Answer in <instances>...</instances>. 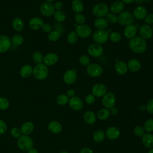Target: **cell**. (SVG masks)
I'll list each match as a JSON object with an SVG mask.
<instances>
[{"mask_svg":"<svg viewBox=\"0 0 153 153\" xmlns=\"http://www.w3.org/2000/svg\"><path fill=\"white\" fill-rule=\"evenodd\" d=\"M130 48L136 54L143 53L146 49V42L140 36H134L128 43Z\"/></svg>","mask_w":153,"mask_h":153,"instance_id":"1","label":"cell"},{"mask_svg":"<svg viewBox=\"0 0 153 153\" xmlns=\"http://www.w3.org/2000/svg\"><path fill=\"white\" fill-rule=\"evenodd\" d=\"M33 74L35 78L39 80H42L47 77L48 70L45 65L39 63L36 65L33 68Z\"/></svg>","mask_w":153,"mask_h":153,"instance_id":"2","label":"cell"},{"mask_svg":"<svg viewBox=\"0 0 153 153\" xmlns=\"http://www.w3.org/2000/svg\"><path fill=\"white\" fill-rule=\"evenodd\" d=\"M33 141L32 139L27 135L21 136L17 140L19 148L24 151H28L33 147Z\"/></svg>","mask_w":153,"mask_h":153,"instance_id":"3","label":"cell"},{"mask_svg":"<svg viewBox=\"0 0 153 153\" xmlns=\"http://www.w3.org/2000/svg\"><path fill=\"white\" fill-rule=\"evenodd\" d=\"M109 8L104 3H99L96 4L92 9V13L97 18L106 16L109 13Z\"/></svg>","mask_w":153,"mask_h":153,"instance_id":"4","label":"cell"},{"mask_svg":"<svg viewBox=\"0 0 153 153\" xmlns=\"http://www.w3.org/2000/svg\"><path fill=\"white\" fill-rule=\"evenodd\" d=\"M118 22L123 26L132 25L134 22L133 15L128 11H122L118 16Z\"/></svg>","mask_w":153,"mask_h":153,"instance_id":"5","label":"cell"},{"mask_svg":"<svg viewBox=\"0 0 153 153\" xmlns=\"http://www.w3.org/2000/svg\"><path fill=\"white\" fill-rule=\"evenodd\" d=\"M109 33L105 30H96L93 35V39L94 42L99 44H103L107 42L109 39Z\"/></svg>","mask_w":153,"mask_h":153,"instance_id":"6","label":"cell"},{"mask_svg":"<svg viewBox=\"0 0 153 153\" xmlns=\"http://www.w3.org/2000/svg\"><path fill=\"white\" fill-rule=\"evenodd\" d=\"M103 71L102 67L97 63L89 64L87 68V74L91 77L100 76Z\"/></svg>","mask_w":153,"mask_h":153,"instance_id":"7","label":"cell"},{"mask_svg":"<svg viewBox=\"0 0 153 153\" xmlns=\"http://www.w3.org/2000/svg\"><path fill=\"white\" fill-rule=\"evenodd\" d=\"M75 32L76 33L78 36L82 38H86L91 35L92 29L90 26L82 24L76 26Z\"/></svg>","mask_w":153,"mask_h":153,"instance_id":"8","label":"cell"},{"mask_svg":"<svg viewBox=\"0 0 153 153\" xmlns=\"http://www.w3.org/2000/svg\"><path fill=\"white\" fill-rule=\"evenodd\" d=\"M87 52L89 55L94 57H100L103 53V48L100 45V44L97 43L91 44L88 48Z\"/></svg>","mask_w":153,"mask_h":153,"instance_id":"9","label":"cell"},{"mask_svg":"<svg viewBox=\"0 0 153 153\" xmlns=\"http://www.w3.org/2000/svg\"><path fill=\"white\" fill-rule=\"evenodd\" d=\"M102 102L103 105L107 109L114 107L115 103V96L112 93H106L103 97Z\"/></svg>","mask_w":153,"mask_h":153,"instance_id":"10","label":"cell"},{"mask_svg":"<svg viewBox=\"0 0 153 153\" xmlns=\"http://www.w3.org/2000/svg\"><path fill=\"white\" fill-rule=\"evenodd\" d=\"M40 10L41 14L46 17L51 16L55 12L54 5L48 2H43L41 5Z\"/></svg>","mask_w":153,"mask_h":153,"instance_id":"11","label":"cell"},{"mask_svg":"<svg viewBox=\"0 0 153 153\" xmlns=\"http://www.w3.org/2000/svg\"><path fill=\"white\" fill-rule=\"evenodd\" d=\"M91 92L93 93L92 94H93L94 96L100 97L103 96L107 93V88L103 84H96L93 86Z\"/></svg>","mask_w":153,"mask_h":153,"instance_id":"12","label":"cell"},{"mask_svg":"<svg viewBox=\"0 0 153 153\" xmlns=\"http://www.w3.org/2000/svg\"><path fill=\"white\" fill-rule=\"evenodd\" d=\"M139 32L140 35V37H142L145 40L149 39V38H151L153 33V32L151 26L146 24L142 25L139 27Z\"/></svg>","mask_w":153,"mask_h":153,"instance_id":"13","label":"cell"},{"mask_svg":"<svg viewBox=\"0 0 153 153\" xmlns=\"http://www.w3.org/2000/svg\"><path fill=\"white\" fill-rule=\"evenodd\" d=\"M63 81L67 84L74 83L77 78V74L75 70L69 69L66 71L63 75Z\"/></svg>","mask_w":153,"mask_h":153,"instance_id":"14","label":"cell"},{"mask_svg":"<svg viewBox=\"0 0 153 153\" xmlns=\"http://www.w3.org/2000/svg\"><path fill=\"white\" fill-rule=\"evenodd\" d=\"M69 105L73 110L79 111L82 108L83 102L79 97L77 96H73L69 100Z\"/></svg>","mask_w":153,"mask_h":153,"instance_id":"15","label":"cell"},{"mask_svg":"<svg viewBox=\"0 0 153 153\" xmlns=\"http://www.w3.org/2000/svg\"><path fill=\"white\" fill-rule=\"evenodd\" d=\"M11 47V41L6 35H0V53L7 51Z\"/></svg>","mask_w":153,"mask_h":153,"instance_id":"16","label":"cell"},{"mask_svg":"<svg viewBox=\"0 0 153 153\" xmlns=\"http://www.w3.org/2000/svg\"><path fill=\"white\" fill-rule=\"evenodd\" d=\"M147 15V10L143 6H138L136 7L133 11V17L137 20H142L145 18Z\"/></svg>","mask_w":153,"mask_h":153,"instance_id":"17","label":"cell"},{"mask_svg":"<svg viewBox=\"0 0 153 153\" xmlns=\"http://www.w3.org/2000/svg\"><path fill=\"white\" fill-rule=\"evenodd\" d=\"M58 56L56 53H51L47 54L43 58L44 63L45 65L51 66L57 63L58 60Z\"/></svg>","mask_w":153,"mask_h":153,"instance_id":"18","label":"cell"},{"mask_svg":"<svg viewBox=\"0 0 153 153\" xmlns=\"http://www.w3.org/2000/svg\"><path fill=\"white\" fill-rule=\"evenodd\" d=\"M137 33V29L133 25L126 26L124 29V35L126 38L131 39L134 38Z\"/></svg>","mask_w":153,"mask_h":153,"instance_id":"19","label":"cell"},{"mask_svg":"<svg viewBox=\"0 0 153 153\" xmlns=\"http://www.w3.org/2000/svg\"><path fill=\"white\" fill-rule=\"evenodd\" d=\"M120 134L119 129L115 127H109L106 131V136L110 140H115L117 139Z\"/></svg>","mask_w":153,"mask_h":153,"instance_id":"20","label":"cell"},{"mask_svg":"<svg viewBox=\"0 0 153 153\" xmlns=\"http://www.w3.org/2000/svg\"><path fill=\"white\" fill-rule=\"evenodd\" d=\"M124 8V5L121 1H117L113 2L109 7V10L112 13L116 14L121 13Z\"/></svg>","mask_w":153,"mask_h":153,"instance_id":"21","label":"cell"},{"mask_svg":"<svg viewBox=\"0 0 153 153\" xmlns=\"http://www.w3.org/2000/svg\"><path fill=\"white\" fill-rule=\"evenodd\" d=\"M127 65L128 69H129L130 71L133 72L139 71L141 68L140 62L136 59H130L128 62Z\"/></svg>","mask_w":153,"mask_h":153,"instance_id":"22","label":"cell"},{"mask_svg":"<svg viewBox=\"0 0 153 153\" xmlns=\"http://www.w3.org/2000/svg\"><path fill=\"white\" fill-rule=\"evenodd\" d=\"M43 25L44 22L42 19L39 17H33L31 19L29 22V27L33 30H36L42 27Z\"/></svg>","mask_w":153,"mask_h":153,"instance_id":"23","label":"cell"},{"mask_svg":"<svg viewBox=\"0 0 153 153\" xmlns=\"http://www.w3.org/2000/svg\"><path fill=\"white\" fill-rule=\"evenodd\" d=\"M115 70L119 75H124L127 73L128 68L127 64L123 61H119L115 65Z\"/></svg>","mask_w":153,"mask_h":153,"instance_id":"24","label":"cell"},{"mask_svg":"<svg viewBox=\"0 0 153 153\" xmlns=\"http://www.w3.org/2000/svg\"><path fill=\"white\" fill-rule=\"evenodd\" d=\"M94 26L99 30H105L108 26V22L103 17L97 18L94 22Z\"/></svg>","mask_w":153,"mask_h":153,"instance_id":"25","label":"cell"},{"mask_svg":"<svg viewBox=\"0 0 153 153\" xmlns=\"http://www.w3.org/2000/svg\"><path fill=\"white\" fill-rule=\"evenodd\" d=\"M34 128L33 124L32 122L27 121L22 124L21 126V132L23 135H27L29 134H30Z\"/></svg>","mask_w":153,"mask_h":153,"instance_id":"26","label":"cell"},{"mask_svg":"<svg viewBox=\"0 0 153 153\" xmlns=\"http://www.w3.org/2000/svg\"><path fill=\"white\" fill-rule=\"evenodd\" d=\"M48 128L51 132L55 134H57L62 131V127L61 124L59 122L53 121L49 123L48 126Z\"/></svg>","mask_w":153,"mask_h":153,"instance_id":"27","label":"cell"},{"mask_svg":"<svg viewBox=\"0 0 153 153\" xmlns=\"http://www.w3.org/2000/svg\"><path fill=\"white\" fill-rule=\"evenodd\" d=\"M142 143L146 148L153 147V134L151 133H145L142 136Z\"/></svg>","mask_w":153,"mask_h":153,"instance_id":"28","label":"cell"},{"mask_svg":"<svg viewBox=\"0 0 153 153\" xmlns=\"http://www.w3.org/2000/svg\"><path fill=\"white\" fill-rule=\"evenodd\" d=\"M84 119L85 121L88 124H93L96 120V117L94 113L91 111H86L84 115Z\"/></svg>","mask_w":153,"mask_h":153,"instance_id":"29","label":"cell"},{"mask_svg":"<svg viewBox=\"0 0 153 153\" xmlns=\"http://www.w3.org/2000/svg\"><path fill=\"white\" fill-rule=\"evenodd\" d=\"M72 8L76 14L80 13L84 10V4L81 0H74L72 2Z\"/></svg>","mask_w":153,"mask_h":153,"instance_id":"30","label":"cell"},{"mask_svg":"<svg viewBox=\"0 0 153 153\" xmlns=\"http://www.w3.org/2000/svg\"><path fill=\"white\" fill-rule=\"evenodd\" d=\"M20 75L23 78H27L33 74V68L29 65L23 66L20 71Z\"/></svg>","mask_w":153,"mask_h":153,"instance_id":"31","label":"cell"},{"mask_svg":"<svg viewBox=\"0 0 153 153\" xmlns=\"http://www.w3.org/2000/svg\"><path fill=\"white\" fill-rule=\"evenodd\" d=\"M12 26L13 29L17 32H20L23 30L24 27V23L23 20L20 18H15L12 23Z\"/></svg>","mask_w":153,"mask_h":153,"instance_id":"32","label":"cell"},{"mask_svg":"<svg viewBox=\"0 0 153 153\" xmlns=\"http://www.w3.org/2000/svg\"><path fill=\"white\" fill-rule=\"evenodd\" d=\"M110 115V111L107 108H103L100 109L97 112L98 118L100 120H106Z\"/></svg>","mask_w":153,"mask_h":153,"instance_id":"33","label":"cell"},{"mask_svg":"<svg viewBox=\"0 0 153 153\" xmlns=\"http://www.w3.org/2000/svg\"><path fill=\"white\" fill-rule=\"evenodd\" d=\"M105 138V133L102 130H96L93 134V139L96 142H100Z\"/></svg>","mask_w":153,"mask_h":153,"instance_id":"34","label":"cell"},{"mask_svg":"<svg viewBox=\"0 0 153 153\" xmlns=\"http://www.w3.org/2000/svg\"><path fill=\"white\" fill-rule=\"evenodd\" d=\"M53 15H54V19L59 22H62L65 21L66 17L65 13L61 10H57L54 13Z\"/></svg>","mask_w":153,"mask_h":153,"instance_id":"35","label":"cell"},{"mask_svg":"<svg viewBox=\"0 0 153 153\" xmlns=\"http://www.w3.org/2000/svg\"><path fill=\"white\" fill-rule=\"evenodd\" d=\"M69 97L66 94H60L57 97L56 102L60 105H65L69 102Z\"/></svg>","mask_w":153,"mask_h":153,"instance_id":"36","label":"cell"},{"mask_svg":"<svg viewBox=\"0 0 153 153\" xmlns=\"http://www.w3.org/2000/svg\"><path fill=\"white\" fill-rule=\"evenodd\" d=\"M11 41L14 45L19 46L23 42V38L20 35H15L12 37Z\"/></svg>","mask_w":153,"mask_h":153,"instance_id":"37","label":"cell"},{"mask_svg":"<svg viewBox=\"0 0 153 153\" xmlns=\"http://www.w3.org/2000/svg\"><path fill=\"white\" fill-rule=\"evenodd\" d=\"M78 35L74 31L71 32L67 36V41L71 44H74L78 40Z\"/></svg>","mask_w":153,"mask_h":153,"instance_id":"38","label":"cell"},{"mask_svg":"<svg viewBox=\"0 0 153 153\" xmlns=\"http://www.w3.org/2000/svg\"><path fill=\"white\" fill-rule=\"evenodd\" d=\"M60 32L57 30H53L50 32L48 37L50 41L54 42V41H56L60 38Z\"/></svg>","mask_w":153,"mask_h":153,"instance_id":"39","label":"cell"},{"mask_svg":"<svg viewBox=\"0 0 153 153\" xmlns=\"http://www.w3.org/2000/svg\"><path fill=\"white\" fill-rule=\"evenodd\" d=\"M144 130L147 132H151L153 131V119L150 118L147 120L144 124Z\"/></svg>","mask_w":153,"mask_h":153,"instance_id":"40","label":"cell"},{"mask_svg":"<svg viewBox=\"0 0 153 153\" xmlns=\"http://www.w3.org/2000/svg\"><path fill=\"white\" fill-rule=\"evenodd\" d=\"M109 38L111 41L114 42H118L121 40V36L118 32H113L109 35Z\"/></svg>","mask_w":153,"mask_h":153,"instance_id":"41","label":"cell"},{"mask_svg":"<svg viewBox=\"0 0 153 153\" xmlns=\"http://www.w3.org/2000/svg\"><path fill=\"white\" fill-rule=\"evenodd\" d=\"M10 105L9 101L4 97H0V109H7Z\"/></svg>","mask_w":153,"mask_h":153,"instance_id":"42","label":"cell"},{"mask_svg":"<svg viewBox=\"0 0 153 153\" xmlns=\"http://www.w3.org/2000/svg\"><path fill=\"white\" fill-rule=\"evenodd\" d=\"M32 59L35 63H36L37 64H39V63H41V62L43 60V56L41 53L39 51H36L33 54Z\"/></svg>","mask_w":153,"mask_h":153,"instance_id":"43","label":"cell"},{"mask_svg":"<svg viewBox=\"0 0 153 153\" xmlns=\"http://www.w3.org/2000/svg\"><path fill=\"white\" fill-rule=\"evenodd\" d=\"M106 20L108 23L114 24L118 22V17L115 15V14L109 13L106 16Z\"/></svg>","mask_w":153,"mask_h":153,"instance_id":"44","label":"cell"},{"mask_svg":"<svg viewBox=\"0 0 153 153\" xmlns=\"http://www.w3.org/2000/svg\"><path fill=\"white\" fill-rule=\"evenodd\" d=\"M79 63L84 66H87L90 64V59L86 55H82L79 59Z\"/></svg>","mask_w":153,"mask_h":153,"instance_id":"45","label":"cell"},{"mask_svg":"<svg viewBox=\"0 0 153 153\" xmlns=\"http://www.w3.org/2000/svg\"><path fill=\"white\" fill-rule=\"evenodd\" d=\"M134 133L136 136L139 137H142L145 134V130L140 126H136L134 128Z\"/></svg>","mask_w":153,"mask_h":153,"instance_id":"46","label":"cell"},{"mask_svg":"<svg viewBox=\"0 0 153 153\" xmlns=\"http://www.w3.org/2000/svg\"><path fill=\"white\" fill-rule=\"evenodd\" d=\"M75 20L76 22L77 23H79L80 25H82L85 22V18L84 16L80 13H77L75 16Z\"/></svg>","mask_w":153,"mask_h":153,"instance_id":"47","label":"cell"},{"mask_svg":"<svg viewBox=\"0 0 153 153\" xmlns=\"http://www.w3.org/2000/svg\"><path fill=\"white\" fill-rule=\"evenodd\" d=\"M11 134L15 138H19L22 136V132L20 129L17 127H13L11 130Z\"/></svg>","mask_w":153,"mask_h":153,"instance_id":"48","label":"cell"},{"mask_svg":"<svg viewBox=\"0 0 153 153\" xmlns=\"http://www.w3.org/2000/svg\"><path fill=\"white\" fill-rule=\"evenodd\" d=\"M95 100V96L92 94H90L86 96L85 98V101L87 104H92Z\"/></svg>","mask_w":153,"mask_h":153,"instance_id":"49","label":"cell"},{"mask_svg":"<svg viewBox=\"0 0 153 153\" xmlns=\"http://www.w3.org/2000/svg\"><path fill=\"white\" fill-rule=\"evenodd\" d=\"M145 22L146 25H149L153 23V14H149L146 15L145 18Z\"/></svg>","mask_w":153,"mask_h":153,"instance_id":"50","label":"cell"},{"mask_svg":"<svg viewBox=\"0 0 153 153\" xmlns=\"http://www.w3.org/2000/svg\"><path fill=\"white\" fill-rule=\"evenodd\" d=\"M146 110L149 113L153 114V99L148 101L146 104Z\"/></svg>","mask_w":153,"mask_h":153,"instance_id":"51","label":"cell"},{"mask_svg":"<svg viewBox=\"0 0 153 153\" xmlns=\"http://www.w3.org/2000/svg\"><path fill=\"white\" fill-rule=\"evenodd\" d=\"M7 128L5 123L3 120H0V134L4 133L7 130Z\"/></svg>","mask_w":153,"mask_h":153,"instance_id":"52","label":"cell"},{"mask_svg":"<svg viewBox=\"0 0 153 153\" xmlns=\"http://www.w3.org/2000/svg\"><path fill=\"white\" fill-rule=\"evenodd\" d=\"M42 30L46 32V33H48V32H50L52 30V27L50 25V24H48V23H45L42 26Z\"/></svg>","mask_w":153,"mask_h":153,"instance_id":"53","label":"cell"},{"mask_svg":"<svg viewBox=\"0 0 153 153\" xmlns=\"http://www.w3.org/2000/svg\"><path fill=\"white\" fill-rule=\"evenodd\" d=\"M54 9H56L57 10H61L63 8V4L62 2L57 1V2H55V4L54 5Z\"/></svg>","mask_w":153,"mask_h":153,"instance_id":"54","label":"cell"},{"mask_svg":"<svg viewBox=\"0 0 153 153\" xmlns=\"http://www.w3.org/2000/svg\"><path fill=\"white\" fill-rule=\"evenodd\" d=\"M79 153H93V152L88 148H84L81 150Z\"/></svg>","mask_w":153,"mask_h":153,"instance_id":"55","label":"cell"},{"mask_svg":"<svg viewBox=\"0 0 153 153\" xmlns=\"http://www.w3.org/2000/svg\"><path fill=\"white\" fill-rule=\"evenodd\" d=\"M75 91L73 89H69L67 91V96L68 97H72L75 96Z\"/></svg>","mask_w":153,"mask_h":153,"instance_id":"56","label":"cell"},{"mask_svg":"<svg viewBox=\"0 0 153 153\" xmlns=\"http://www.w3.org/2000/svg\"><path fill=\"white\" fill-rule=\"evenodd\" d=\"M110 113L112 114L113 115H116L118 113V109L115 107H112L111 108V111Z\"/></svg>","mask_w":153,"mask_h":153,"instance_id":"57","label":"cell"},{"mask_svg":"<svg viewBox=\"0 0 153 153\" xmlns=\"http://www.w3.org/2000/svg\"><path fill=\"white\" fill-rule=\"evenodd\" d=\"M121 1L123 4H131L132 2H133L134 1V0H121Z\"/></svg>","mask_w":153,"mask_h":153,"instance_id":"58","label":"cell"},{"mask_svg":"<svg viewBox=\"0 0 153 153\" xmlns=\"http://www.w3.org/2000/svg\"><path fill=\"white\" fill-rule=\"evenodd\" d=\"M28 153H38V152L36 149L31 148L30 150L28 151Z\"/></svg>","mask_w":153,"mask_h":153,"instance_id":"59","label":"cell"},{"mask_svg":"<svg viewBox=\"0 0 153 153\" xmlns=\"http://www.w3.org/2000/svg\"><path fill=\"white\" fill-rule=\"evenodd\" d=\"M134 2H135L136 4H142V3L144 2V0H134Z\"/></svg>","mask_w":153,"mask_h":153,"instance_id":"60","label":"cell"},{"mask_svg":"<svg viewBox=\"0 0 153 153\" xmlns=\"http://www.w3.org/2000/svg\"><path fill=\"white\" fill-rule=\"evenodd\" d=\"M148 153H153V148L152 149H151V150H149V151H148Z\"/></svg>","mask_w":153,"mask_h":153,"instance_id":"61","label":"cell"},{"mask_svg":"<svg viewBox=\"0 0 153 153\" xmlns=\"http://www.w3.org/2000/svg\"><path fill=\"white\" fill-rule=\"evenodd\" d=\"M46 1H47V2H52V1H54V0H46Z\"/></svg>","mask_w":153,"mask_h":153,"instance_id":"62","label":"cell"},{"mask_svg":"<svg viewBox=\"0 0 153 153\" xmlns=\"http://www.w3.org/2000/svg\"><path fill=\"white\" fill-rule=\"evenodd\" d=\"M60 153H68L67 151H62Z\"/></svg>","mask_w":153,"mask_h":153,"instance_id":"63","label":"cell"},{"mask_svg":"<svg viewBox=\"0 0 153 153\" xmlns=\"http://www.w3.org/2000/svg\"><path fill=\"white\" fill-rule=\"evenodd\" d=\"M151 28H152V32H153V25H152V26Z\"/></svg>","mask_w":153,"mask_h":153,"instance_id":"64","label":"cell"}]
</instances>
